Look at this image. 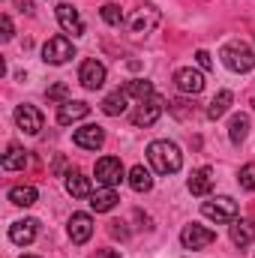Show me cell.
Segmentation results:
<instances>
[{
    "mask_svg": "<svg viewBox=\"0 0 255 258\" xmlns=\"http://www.w3.org/2000/svg\"><path fill=\"white\" fill-rule=\"evenodd\" d=\"M15 126L27 135H36L42 129V111L36 105H18L15 108Z\"/></svg>",
    "mask_w": 255,
    "mask_h": 258,
    "instance_id": "5bb4252c",
    "label": "cell"
},
{
    "mask_svg": "<svg viewBox=\"0 0 255 258\" xmlns=\"http://www.w3.org/2000/svg\"><path fill=\"white\" fill-rule=\"evenodd\" d=\"M90 258H120V252L117 249H96Z\"/></svg>",
    "mask_w": 255,
    "mask_h": 258,
    "instance_id": "d6a6232c",
    "label": "cell"
},
{
    "mask_svg": "<svg viewBox=\"0 0 255 258\" xmlns=\"http://www.w3.org/2000/svg\"><path fill=\"white\" fill-rule=\"evenodd\" d=\"M87 114H90V105H87V102H81V99H66V102H60V108H57V123H60V126H69V123L84 120Z\"/></svg>",
    "mask_w": 255,
    "mask_h": 258,
    "instance_id": "9a60e30c",
    "label": "cell"
},
{
    "mask_svg": "<svg viewBox=\"0 0 255 258\" xmlns=\"http://www.w3.org/2000/svg\"><path fill=\"white\" fill-rule=\"evenodd\" d=\"M126 102H129L126 90H114V93H108V96L102 99V111H105L108 117H120V114L129 108Z\"/></svg>",
    "mask_w": 255,
    "mask_h": 258,
    "instance_id": "44dd1931",
    "label": "cell"
},
{
    "mask_svg": "<svg viewBox=\"0 0 255 258\" xmlns=\"http://www.w3.org/2000/svg\"><path fill=\"white\" fill-rule=\"evenodd\" d=\"M93 174H96V183L99 186H117L120 180L129 177L123 162H120V156H102V159H96Z\"/></svg>",
    "mask_w": 255,
    "mask_h": 258,
    "instance_id": "277c9868",
    "label": "cell"
},
{
    "mask_svg": "<svg viewBox=\"0 0 255 258\" xmlns=\"http://www.w3.org/2000/svg\"><path fill=\"white\" fill-rule=\"evenodd\" d=\"M147 159L153 165L156 174H177L183 168V153L174 141L168 138H159V141H150L147 144Z\"/></svg>",
    "mask_w": 255,
    "mask_h": 258,
    "instance_id": "6da1fadb",
    "label": "cell"
},
{
    "mask_svg": "<svg viewBox=\"0 0 255 258\" xmlns=\"http://www.w3.org/2000/svg\"><path fill=\"white\" fill-rule=\"evenodd\" d=\"M213 240H216V231L207 228V225H198V222L183 225V231H180V243H183V249H192V252L210 246Z\"/></svg>",
    "mask_w": 255,
    "mask_h": 258,
    "instance_id": "8992f818",
    "label": "cell"
},
{
    "mask_svg": "<svg viewBox=\"0 0 255 258\" xmlns=\"http://www.w3.org/2000/svg\"><path fill=\"white\" fill-rule=\"evenodd\" d=\"M252 108H255V99H252Z\"/></svg>",
    "mask_w": 255,
    "mask_h": 258,
    "instance_id": "8d00e7d4",
    "label": "cell"
},
{
    "mask_svg": "<svg viewBox=\"0 0 255 258\" xmlns=\"http://www.w3.org/2000/svg\"><path fill=\"white\" fill-rule=\"evenodd\" d=\"M228 237H231V243L234 246H249L255 240V225L249 222V219H234L231 225H228Z\"/></svg>",
    "mask_w": 255,
    "mask_h": 258,
    "instance_id": "d6986e66",
    "label": "cell"
},
{
    "mask_svg": "<svg viewBox=\"0 0 255 258\" xmlns=\"http://www.w3.org/2000/svg\"><path fill=\"white\" fill-rule=\"evenodd\" d=\"M111 237H126V228H123V222H111Z\"/></svg>",
    "mask_w": 255,
    "mask_h": 258,
    "instance_id": "836d02e7",
    "label": "cell"
},
{
    "mask_svg": "<svg viewBox=\"0 0 255 258\" xmlns=\"http://www.w3.org/2000/svg\"><path fill=\"white\" fill-rule=\"evenodd\" d=\"M36 234H39V222L36 219H15L12 225H9V240L15 243V246H30L33 240H36Z\"/></svg>",
    "mask_w": 255,
    "mask_h": 258,
    "instance_id": "7c38bea8",
    "label": "cell"
},
{
    "mask_svg": "<svg viewBox=\"0 0 255 258\" xmlns=\"http://www.w3.org/2000/svg\"><path fill=\"white\" fill-rule=\"evenodd\" d=\"M99 15H102V21L111 24V27H120V24H123V9H120L117 3H105V6L99 9Z\"/></svg>",
    "mask_w": 255,
    "mask_h": 258,
    "instance_id": "83f0119b",
    "label": "cell"
},
{
    "mask_svg": "<svg viewBox=\"0 0 255 258\" xmlns=\"http://www.w3.org/2000/svg\"><path fill=\"white\" fill-rule=\"evenodd\" d=\"M186 189H189L192 195H207L213 189V168H210V165L195 168L189 174V180H186Z\"/></svg>",
    "mask_w": 255,
    "mask_h": 258,
    "instance_id": "ac0fdd59",
    "label": "cell"
},
{
    "mask_svg": "<svg viewBox=\"0 0 255 258\" xmlns=\"http://www.w3.org/2000/svg\"><path fill=\"white\" fill-rule=\"evenodd\" d=\"M69 57H75V45H72V39H66V36H51L45 45H42V60L51 66H60L66 63Z\"/></svg>",
    "mask_w": 255,
    "mask_h": 258,
    "instance_id": "ba28073f",
    "label": "cell"
},
{
    "mask_svg": "<svg viewBox=\"0 0 255 258\" xmlns=\"http://www.w3.org/2000/svg\"><path fill=\"white\" fill-rule=\"evenodd\" d=\"M201 213L210 222H234L237 219V201L228 198V195H216V198L201 204Z\"/></svg>",
    "mask_w": 255,
    "mask_h": 258,
    "instance_id": "5b68a950",
    "label": "cell"
},
{
    "mask_svg": "<svg viewBox=\"0 0 255 258\" xmlns=\"http://www.w3.org/2000/svg\"><path fill=\"white\" fill-rule=\"evenodd\" d=\"M231 102H234V93H231V90H219V93L210 99V105H207V120H219V117L231 108Z\"/></svg>",
    "mask_w": 255,
    "mask_h": 258,
    "instance_id": "7402d4cb",
    "label": "cell"
},
{
    "mask_svg": "<svg viewBox=\"0 0 255 258\" xmlns=\"http://www.w3.org/2000/svg\"><path fill=\"white\" fill-rule=\"evenodd\" d=\"M15 6H18L21 12H33V0H15Z\"/></svg>",
    "mask_w": 255,
    "mask_h": 258,
    "instance_id": "e575fe53",
    "label": "cell"
},
{
    "mask_svg": "<svg viewBox=\"0 0 255 258\" xmlns=\"http://www.w3.org/2000/svg\"><path fill=\"white\" fill-rule=\"evenodd\" d=\"M117 192H114V186H99V189H93L90 192V210H96V213H108V210H114L117 207Z\"/></svg>",
    "mask_w": 255,
    "mask_h": 258,
    "instance_id": "e0dca14e",
    "label": "cell"
},
{
    "mask_svg": "<svg viewBox=\"0 0 255 258\" xmlns=\"http://www.w3.org/2000/svg\"><path fill=\"white\" fill-rule=\"evenodd\" d=\"M195 63L201 66V69H213V57H210V51L198 48V51H195Z\"/></svg>",
    "mask_w": 255,
    "mask_h": 258,
    "instance_id": "4dcf8cb0",
    "label": "cell"
},
{
    "mask_svg": "<svg viewBox=\"0 0 255 258\" xmlns=\"http://www.w3.org/2000/svg\"><path fill=\"white\" fill-rule=\"evenodd\" d=\"M219 57H222L225 69H231V72H237V75L249 72L255 66V51L246 42H225L222 51H219Z\"/></svg>",
    "mask_w": 255,
    "mask_h": 258,
    "instance_id": "7a4b0ae2",
    "label": "cell"
},
{
    "mask_svg": "<svg viewBox=\"0 0 255 258\" xmlns=\"http://www.w3.org/2000/svg\"><path fill=\"white\" fill-rule=\"evenodd\" d=\"M72 141H75V147H81V150H99V147L105 144V129L96 126V123H87V126H81V129L72 132Z\"/></svg>",
    "mask_w": 255,
    "mask_h": 258,
    "instance_id": "4fadbf2b",
    "label": "cell"
},
{
    "mask_svg": "<svg viewBox=\"0 0 255 258\" xmlns=\"http://www.w3.org/2000/svg\"><path fill=\"white\" fill-rule=\"evenodd\" d=\"M105 78H108V69L105 63H99V60H84L81 69H78V81H81V87H87V90H99L102 84H105Z\"/></svg>",
    "mask_w": 255,
    "mask_h": 258,
    "instance_id": "30bf717a",
    "label": "cell"
},
{
    "mask_svg": "<svg viewBox=\"0 0 255 258\" xmlns=\"http://www.w3.org/2000/svg\"><path fill=\"white\" fill-rule=\"evenodd\" d=\"M6 171H24V165H27V150H21V147H9L6 153H3V162H0Z\"/></svg>",
    "mask_w": 255,
    "mask_h": 258,
    "instance_id": "d4e9b609",
    "label": "cell"
},
{
    "mask_svg": "<svg viewBox=\"0 0 255 258\" xmlns=\"http://www.w3.org/2000/svg\"><path fill=\"white\" fill-rule=\"evenodd\" d=\"M66 192L72 198H90V177H84L81 171H69L66 174Z\"/></svg>",
    "mask_w": 255,
    "mask_h": 258,
    "instance_id": "ffe728a7",
    "label": "cell"
},
{
    "mask_svg": "<svg viewBox=\"0 0 255 258\" xmlns=\"http://www.w3.org/2000/svg\"><path fill=\"white\" fill-rule=\"evenodd\" d=\"M237 183H240L243 189L255 192V162H246V165L237 171Z\"/></svg>",
    "mask_w": 255,
    "mask_h": 258,
    "instance_id": "f1b7e54d",
    "label": "cell"
},
{
    "mask_svg": "<svg viewBox=\"0 0 255 258\" xmlns=\"http://www.w3.org/2000/svg\"><path fill=\"white\" fill-rule=\"evenodd\" d=\"M54 12H57V21H60V27H63L66 33H72V36H81V33H84V21H81V15H78L75 6L60 3Z\"/></svg>",
    "mask_w": 255,
    "mask_h": 258,
    "instance_id": "2e32d148",
    "label": "cell"
},
{
    "mask_svg": "<svg viewBox=\"0 0 255 258\" xmlns=\"http://www.w3.org/2000/svg\"><path fill=\"white\" fill-rule=\"evenodd\" d=\"M246 135H249V117H246V114H234L231 123H228V138H231V144H243Z\"/></svg>",
    "mask_w": 255,
    "mask_h": 258,
    "instance_id": "484cf974",
    "label": "cell"
},
{
    "mask_svg": "<svg viewBox=\"0 0 255 258\" xmlns=\"http://www.w3.org/2000/svg\"><path fill=\"white\" fill-rule=\"evenodd\" d=\"M126 180H129V186H132L135 192H150V189H153V174H150L144 165H132Z\"/></svg>",
    "mask_w": 255,
    "mask_h": 258,
    "instance_id": "603a6c76",
    "label": "cell"
},
{
    "mask_svg": "<svg viewBox=\"0 0 255 258\" xmlns=\"http://www.w3.org/2000/svg\"><path fill=\"white\" fill-rule=\"evenodd\" d=\"M24 258H36V255H24Z\"/></svg>",
    "mask_w": 255,
    "mask_h": 258,
    "instance_id": "d590c367",
    "label": "cell"
},
{
    "mask_svg": "<svg viewBox=\"0 0 255 258\" xmlns=\"http://www.w3.org/2000/svg\"><path fill=\"white\" fill-rule=\"evenodd\" d=\"M174 84H177L180 93L198 96V93L204 90V72H201V69H192V66H183V69L174 72Z\"/></svg>",
    "mask_w": 255,
    "mask_h": 258,
    "instance_id": "8fae6325",
    "label": "cell"
},
{
    "mask_svg": "<svg viewBox=\"0 0 255 258\" xmlns=\"http://www.w3.org/2000/svg\"><path fill=\"white\" fill-rule=\"evenodd\" d=\"M0 30H3L0 39L9 42V39H12V18H9V15H0Z\"/></svg>",
    "mask_w": 255,
    "mask_h": 258,
    "instance_id": "1f68e13d",
    "label": "cell"
},
{
    "mask_svg": "<svg viewBox=\"0 0 255 258\" xmlns=\"http://www.w3.org/2000/svg\"><path fill=\"white\" fill-rule=\"evenodd\" d=\"M159 21H162L159 6H156V3H144V6H138V9L132 12L129 30H132L135 36H147V33H153V30L159 27Z\"/></svg>",
    "mask_w": 255,
    "mask_h": 258,
    "instance_id": "3957f363",
    "label": "cell"
},
{
    "mask_svg": "<svg viewBox=\"0 0 255 258\" xmlns=\"http://www.w3.org/2000/svg\"><path fill=\"white\" fill-rule=\"evenodd\" d=\"M36 198H39L36 186H12V189H9V201H12L15 207H33Z\"/></svg>",
    "mask_w": 255,
    "mask_h": 258,
    "instance_id": "cb8c5ba5",
    "label": "cell"
},
{
    "mask_svg": "<svg viewBox=\"0 0 255 258\" xmlns=\"http://www.w3.org/2000/svg\"><path fill=\"white\" fill-rule=\"evenodd\" d=\"M66 234L75 246H84L93 237V216L90 213H72L66 222Z\"/></svg>",
    "mask_w": 255,
    "mask_h": 258,
    "instance_id": "9c48e42d",
    "label": "cell"
},
{
    "mask_svg": "<svg viewBox=\"0 0 255 258\" xmlns=\"http://www.w3.org/2000/svg\"><path fill=\"white\" fill-rule=\"evenodd\" d=\"M45 96H48L51 102H66V99H69V87H66V84H51V87L45 90Z\"/></svg>",
    "mask_w": 255,
    "mask_h": 258,
    "instance_id": "f546056e",
    "label": "cell"
},
{
    "mask_svg": "<svg viewBox=\"0 0 255 258\" xmlns=\"http://www.w3.org/2000/svg\"><path fill=\"white\" fill-rule=\"evenodd\" d=\"M162 111H165V99H162L159 93H153L150 99H141V102H138V108H135V114H132V123H135V126H153V123L162 117Z\"/></svg>",
    "mask_w": 255,
    "mask_h": 258,
    "instance_id": "52a82bcc",
    "label": "cell"
},
{
    "mask_svg": "<svg viewBox=\"0 0 255 258\" xmlns=\"http://www.w3.org/2000/svg\"><path fill=\"white\" fill-rule=\"evenodd\" d=\"M123 90H126L129 96H135L138 102H141V99H150V96L156 93V90H153V81H147V78H132V81H126Z\"/></svg>",
    "mask_w": 255,
    "mask_h": 258,
    "instance_id": "4316f807",
    "label": "cell"
}]
</instances>
